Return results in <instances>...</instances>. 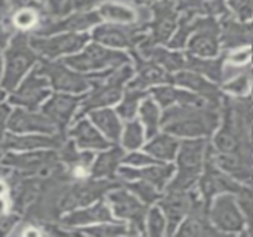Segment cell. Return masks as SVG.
Returning <instances> with one entry per match:
<instances>
[{
	"label": "cell",
	"instance_id": "obj_7",
	"mask_svg": "<svg viewBox=\"0 0 253 237\" xmlns=\"http://www.w3.org/2000/svg\"><path fill=\"white\" fill-rule=\"evenodd\" d=\"M194 197H196V194L191 190L168 189L166 194L159 202L160 209L163 211V214L166 217V223H168L166 233L168 235L175 233L176 227L188 215Z\"/></svg>",
	"mask_w": 253,
	"mask_h": 237
},
{
	"label": "cell",
	"instance_id": "obj_13",
	"mask_svg": "<svg viewBox=\"0 0 253 237\" xmlns=\"http://www.w3.org/2000/svg\"><path fill=\"white\" fill-rule=\"evenodd\" d=\"M113 202L116 206V212L129 220L132 223L133 229H138L139 232L144 230V220L147 217V209L145 205L139 203L135 197L129 196L125 191H120L113 196Z\"/></svg>",
	"mask_w": 253,
	"mask_h": 237
},
{
	"label": "cell",
	"instance_id": "obj_26",
	"mask_svg": "<svg viewBox=\"0 0 253 237\" xmlns=\"http://www.w3.org/2000/svg\"><path fill=\"white\" fill-rule=\"evenodd\" d=\"M96 117H98L99 125L104 128V131H105L110 137H113V138H117V137H119V134H120V123H119L117 117H116L113 113H110V111H102V113L98 114Z\"/></svg>",
	"mask_w": 253,
	"mask_h": 237
},
{
	"label": "cell",
	"instance_id": "obj_15",
	"mask_svg": "<svg viewBox=\"0 0 253 237\" xmlns=\"http://www.w3.org/2000/svg\"><path fill=\"white\" fill-rule=\"evenodd\" d=\"M173 171H175V168L172 165H148V168H144L141 171L125 169L123 174L127 178H132V180L138 178L141 181H145V183L154 186L157 190H162L170 181Z\"/></svg>",
	"mask_w": 253,
	"mask_h": 237
},
{
	"label": "cell",
	"instance_id": "obj_10",
	"mask_svg": "<svg viewBox=\"0 0 253 237\" xmlns=\"http://www.w3.org/2000/svg\"><path fill=\"white\" fill-rule=\"evenodd\" d=\"M172 83L193 91L194 94H197L200 98H203L205 101H208L211 104L222 107L225 95L221 91V88L218 86V83H212V82L206 80L205 76H202L196 71L181 70V71L172 74Z\"/></svg>",
	"mask_w": 253,
	"mask_h": 237
},
{
	"label": "cell",
	"instance_id": "obj_12",
	"mask_svg": "<svg viewBox=\"0 0 253 237\" xmlns=\"http://www.w3.org/2000/svg\"><path fill=\"white\" fill-rule=\"evenodd\" d=\"M165 83H172V74L159 64L138 55V76L132 88L145 91L148 86H160Z\"/></svg>",
	"mask_w": 253,
	"mask_h": 237
},
{
	"label": "cell",
	"instance_id": "obj_25",
	"mask_svg": "<svg viewBox=\"0 0 253 237\" xmlns=\"http://www.w3.org/2000/svg\"><path fill=\"white\" fill-rule=\"evenodd\" d=\"M227 6L240 21H249L253 16L252 0H227Z\"/></svg>",
	"mask_w": 253,
	"mask_h": 237
},
{
	"label": "cell",
	"instance_id": "obj_17",
	"mask_svg": "<svg viewBox=\"0 0 253 237\" xmlns=\"http://www.w3.org/2000/svg\"><path fill=\"white\" fill-rule=\"evenodd\" d=\"M178 150H179L178 140L168 132L154 135L153 140L145 147V151L151 157H154L156 160H162V162H169L175 159V156L178 154Z\"/></svg>",
	"mask_w": 253,
	"mask_h": 237
},
{
	"label": "cell",
	"instance_id": "obj_20",
	"mask_svg": "<svg viewBox=\"0 0 253 237\" xmlns=\"http://www.w3.org/2000/svg\"><path fill=\"white\" fill-rule=\"evenodd\" d=\"M101 13L117 24H132L133 21H136V12L123 6V4H117V3H107L101 7Z\"/></svg>",
	"mask_w": 253,
	"mask_h": 237
},
{
	"label": "cell",
	"instance_id": "obj_23",
	"mask_svg": "<svg viewBox=\"0 0 253 237\" xmlns=\"http://www.w3.org/2000/svg\"><path fill=\"white\" fill-rule=\"evenodd\" d=\"M147 229L151 236H163L168 229L166 217L162 214L159 208H153L148 212V221H147Z\"/></svg>",
	"mask_w": 253,
	"mask_h": 237
},
{
	"label": "cell",
	"instance_id": "obj_29",
	"mask_svg": "<svg viewBox=\"0 0 253 237\" xmlns=\"http://www.w3.org/2000/svg\"><path fill=\"white\" fill-rule=\"evenodd\" d=\"M36 22V15L31 10H21L15 16V24L21 28H30Z\"/></svg>",
	"mask_w": 253,
	"mask_h": 237
},
{
	"label": "cell",
	"instance_id": "obj_27",
	"mask_svg": "<svg viewBox=\"0 0 253 237\" xmlns=\"http://www.w3.org/2000/svg\"><path fill=\"white\" fill-rule=\"evenodd\" d=\"M227 58L230 59L231 64H236V65H246L249 61H252L253 50L251 47L234 49V50H230V52L227 53Z\"/></svg>",
	"mask_w": 253,
	"mask_h": 237
},
{
	"label": "cell",
	"instance_id": "obj_1",
	"mask_svg": "<svg viewBox=\"0 0 253 237\" xmlns=\"http://www.w3.org/2000/svg\"><path fill=\"white\" fill-rule=\"evenodd\" d=\"M221 108L203 101L202 104H179L165 108L162 116L163 129L182 138H208L216 131L221 120Z\"/></svg>",
	"mask_w": 253,
	"mask_h": 237
},
{
	"label": "cell",
	"instance_id": "obj_32",
	"mask_svg": "<svg viewBox=\"0 0 253 237\" xmlns=\"http://www.w3.org/2000/svg\"><path fill=\"white\" fill-rule=\"evenodd\" d=\"M39 235H40V233H39L37 230H33V229H31V230H27V232L24 233V236H39Z\"/></svg>",
	"mask_w": 253,
	"mask_h": 237
},
{
	"label": "cell",
	"instance_id": "obj_16",
	"mask_svg": "<svg viewBox=\"0 0 253 237\" xmlns=\"http://www.w3.org/2000/svg\"><path fill=\"white\" fill-rule=\"evenodd\" d=\"M227 58L225 55L221 56H215V58H200V56H194L191 53H188L187 58V68L185 70H191L196 71L208 79H211L215 83H221L222 80V68H224V59Z\"/></svg>",
	"mask_w": 253,
	"mask_h": 237
},
{
	"label": "cell",
	"instance_id": "obj_35",
	"mask_svg": "<svg viewBox=\"0 0 253 237\" xmlns=\"http://www.w3.org/2000/svg\"><path fill=\"white\" fill-rule=\"evenodd\" d=\"M252 13H253V0H252Z\"/></svg>",
	"mask_w": 253,
	"mask_h": 237
},
{
	"label": "cell",
	"instance_id": "obj_5",
	"mask_svg": "<svg viewBox=\"0 0 253 237\" xmlns=\"http://www.w3.org/2000/svg\"><path fill=\"white\" fill-rule=\"evenodd\" d=\"M211 221L219 233H242L246 227L245 214L236 194H218L211 208Z\"/></svg>",
	"mask_w": 253,
	"mask_h": 237
},
{
	"label": "cell",
	"instance_id": "obj_18",
	"mask_svg": "<svg viewBox=\"0 0 253 237\" xmlns=\"http://www.w3.org/2000/svg\"><path fill=\"white\" fill-rule=\"evenodd\" d=\"M197 16L194 15H188V13H179V21H178V27H176V33L173 34V37L169 42V47L170 49H181L185 46V43L188 42L190 36L194 31V21Z\"/></svg>",
	"mask_w": 253,
	"mask_h": 237
},
{
	"label": "cell",
	"instance_id": "obj_6",
	"mask_svg": "<svg viewBox=\"0 0 253 237\" xmlns=\"http://www.w3.org/2000/svg\"><path fill=\"white\" fill-rule=\"evenodd\" d=\"M151 10L153 19L150 22V34L145 36L144 42L150 45L169 43L179 21L176 0H159L151 4Z\"/></svg>",
	"mask_w": 253,
	"mask_h": 237
},
{
	"label": "cell",
	"instance_id": "obj_14",
	"mask_svg": "<svg viewBox=\"0 0 253 237\" xmlns=\"http://www.w3.org/2000/svg\"><path fill=\"white\" fill-rule=\"evenodd\" d=\"M151 95L154 101L165 108L179 104H202L205 101L197 94L181 91L172 85H160L157 88H153Z\"/></svg>",
	"mask_w": 253,
	"mask_h": 237
},
{
	"label": "cell",
	"instance_id": "obj_3",
	"mask_svg": "<svg viewBox=\"0 0 253 237\" xmlns=\"http://www.w3.org/2000/svg\"><path fill=\"white\" fill-rule=\"evenodd\" d=\"M242 190L243 186L216 165L215 148L209 145L205 160V174L199 178V194L211 203L218 194L233 193L237 196Z\"/></svg>",
	"mask_w": 253,
	"mask_h": 237
},
{
	"label": "cell",
	"instance_id": "obj_4",
	"mask_svg": "<svg viewBox=\"0 0 253 237\" xmlns=\"http://www.w3.org/2000/svg\"><path fill=\"white\" fill-rule=\"evenodd\" d=\"M221 22L215 16H197L188 42V53L200 58H215L221 53Z\"/></svg>",
	"mask_w": 253,
	"mask_h": 237
},
{
	"label": "cell",
	"instance_id": "obj_9",
	"mask_svg": "<svg viewBox=\"0 0 253 237\" xmlns=\"http://www.w3.org/2000/svg\"><path fill=\"white\" fill-rule=\"evenodd\" d=\"M221 45L222 49L230 52L240 47L253 46V22L240 21L230 12L221 16Z\"/></svg>",
	"mask_w": 253,
	"mask_h": 237
},
{
	"label": "cell",
	"instance_id": "obj_28",
	"mask_svg": "<svg viewBox=\"0 0 253 237\" xmlns=\"http://www.w3.org/2000/svg\"><path fill=\"white\" fill-rule=\"evenodd\" d=\"M129 165L132 166H148V165H154L156 163V159L151 157L150 154H144V153H132L127 160H126Z\"/></svg>",
	"mask_w": 253,
	"mask_h": 237
},
{
	"label": "cell",
	"instance_id": "obj_30",
	"mask_svg": "<svg viewBox=\"0 0 253 237\" xmlns=\"http://www.w3.org/2000/svg\"><path fill=\"white\" fill-rule=\"evenodd\" d=\"M130 1H133V3H136L138 6H142V4H147V6H151L153 3H156V1H159V0H130Z\"/></svg>",
	"mask_w": 253,
	"mask_h": 237
},
{
	"label": "cell",
	"instance_id": "obj_11",
	"mask_svg": "<svg viewBox=\"0 0 253 237\" xmlns=\"http://www.w3.org/2000/svg\"><path fill=\"white\" fill-rule=\"evenodd\" d=\"M139 55L145 59H150L159 64L170 74L187 68L188 53H184L175 49H165L162 47V45H150L142 40L139 43Z\"/></svg>",
	"mask_w": 253,
	"mask_h": 237
},
{
	"label": "cell",
	"instance_id": "obj_8",
	"mask_svg": "<svg viewBox=\"0 0 253 237\" xmlns=\"http://www.w3.org/2000/svg\"><path fill=\"white\" fill-rule=\"evenodd\" d=\"M179 236H213L219 232L213 227L211 221L209 202L205 200L200 194H196L191 209L185 217V221L179 224Z\"/></svg>",
	"mask_w": 253,
	"mask_h": 237
},
{
	"label": "cell",
	"instance_id": "obj_19",
	"mask_svg": "<svg viewBox=\"0 0 253 237\" xmlns=\"http://www.w3.org/2000/svg\"><path fill=\"white\" fill-rule=\"evenodd\" d=\"M141 119L145 125L147 137H154L159 132V126L162 125L159 105L154 99H145L141 105Z\"/></svg>",
	"mask_w": 253,
	"mask_h": 237
},
{
	"label": "cell",
	"instance_id": "obj_34",
	"mask_svg": "<svg viewBox=\"0 0 253 237\" xmlns=\"http://www.w3.org/2000/svg\"><path fill=\"white\" fill-rule=\"evenodd\" d=\"M251 91H252V95H251L249 98H251V101H252V104H253V85H252V89H251Z\"/></svg>",
	"mask_w": 253,
	"mask_h": 237
},
{
	"label": "cell",
	"instance_id": "obj_2",
	"mask_svg": "<svg viewBox=\"0 0 253 237\" xmlns=\"http://www.w3.org/2000/svg\"><path fill=\"white\" fill-rule=\"evenodd\" d=\"M209 144L205 138L185 140L178 150V174L169 183L168 189L191 190L199 183L202 169L205 166Z\"/></svg>",
	"mask_w": 253,
	"mask_h": 237
},
{
	"label": "cell",
	"instance_id": "obj_31",
	"mask_svg": "<svg viewBox=\"0 0 253 237\" xmlns=\"http://www.w3.org/2000/svg\"><path fill=\"white\" fill-rule=\"evenodd\" d=\"M7 211V206H6V202L0 197V215H3L4 212Z\"/></svg>",
	"mask_w": 253,
	"mask_h": 237
},
{
	"label": "cell",
	"instance_id": "obj_21",
	"mask_svg": "<svg viewBox=\"0 0 253 237\" xmlns=\"http://www.w3.org/2000/svg\"><path fill=\"white\" fill-rule=\"evenodd\" d=\"M145 96V91L144 89H136V88H130V91L126 94L125 101L122 102L119 111L125 119H132L138 110V104L141 101V98Z\"/></svg>",
	"mask_w": 253,
	"mask_h": 237
},
{
	"label": "cell",
	"instance_id": "obj_33",
	"mask_svg": "<svg viewBox=\"0 0 253 237\" xmlns=\"http://www.w3.org/2000/svg\"><path fill=\"white\" fill-rule=\"evenodd\" d=\"M6 193V186L0 181V196H3Z\"/></svg>",
	"mask_w": 253,
	"mask_h": 237
},
{
	"label": "cell",
	"instance_id": "obj_24",
	"mask_svg": "<svg viewBox=\"0 0 253 237\" xmlns=\"http://www.w3.org/2000/svg\"><path fill=\"white\" fill-rule=\"evenodd\" d=\"M132 190L133 193L138 194V197L145 203V205H151L154 203L157 199H159V191L154 186L145 183V181H139V183H135L132 186Z\"/></svg>",
	"mask_w": 253,
	"mask_h": 237
},
{
	"label": "cell",
	"instance_id": "obj_22",
	"mask_svg": "<svg viewBox=\"0 0 253 237\" xmlns=\"http://www.w3.org/2000/svg\"><path fill=\"white\" fill-rule=\"evenodd\" d=\"M123 142H125V147L129 148V150H135V148L142 145V142H144V129H142L139 122L133 120L126 126Z\"/></svg>",
	"mask_w": 253,
	"mask_h": 237
}]
</instances>
